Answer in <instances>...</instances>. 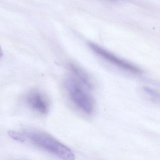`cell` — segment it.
Segmentation results:
<instances>
[{"mask_svg":"<svg viewBox=\"0 0 160 160\" xmlns=\"http://www.w3.org/2000/svg\"><path fill=\"white\" fill-rule=\"evenodd\" d=\"M21 133L24 142L28 139L33 145L63 160L75 159L71 149L48 134L37 130H28Z\"/></svg>","mask_w":160,"mask_h":160,"instance_id":"6da1fadb","label":"cell"},{"mask_svg":"<svg viewBox=\"0 0 160 160\" xmlns=\"http://www.w3.org/2000/svg\"><path fill=\"white\" fill-rule=\"evenodd\" d=\"M65 85L69 97L74 104L84 113L92 114L94 109V101L86 89L87 87L73 77L67 78Z\"/></svg>","mask_w":160,"mask_h":160,"instance_id":"7a4b0ae2","label":"cell"},{"mask_svg":"<svg viewBox=\"0 0 160 160\" xmlns=\"http://www.w3.org/2000/svg\"><path fill=\"white\" fill-rule=\"evenodd\" d=\"M88 46L95 54L117 67L134 74H141L142 73V70L140 68L120 58L98 45L90 42L88 44Z\"/></svg>","mask_w":160,"mask_h":160,"instance_id":"3957f363","label":"cell"},{"mask_svg":"<svg viewBox=\"0 0 160 160\" xmlns=\"http://www.w3.org/2000/svg\"><path fill=\"white\" fill-rule=\"evenodd\" d=\"M26 100L28 105L35 111L42 114L48 113L49 102L46 97L40 92H31L27 95Z\"/></svg>","mask_w":160,"mask_h":160,"instance_id":"277c9868","label":"cell"},{"mask_svg":"<svg viewBox=\"0 0 160 160\" xmlns=\"http://www.w3.org/2000/svg\"><path fill=\"white\" fill-rule=\"evenodd\" d=\"M69 67L71 72L74 75L75 77L78 81L82 83L88 89H92L93 88L94 86L93 82L89 76L84 70L74 63H70Z\"/></svg>","mask_w":160,"mask_h":160,"instance_id":"5b68a950","label":"cell"},{"mask_svg":"<svg viewBox=\"0 0 160 160\" xmlns=\"http://www.w3.org/2000/svg\"><path fill=\"white\" fill-rule=\"evenodd\" d=\"M143 90L147 95L149 96L153 100H157V99H159V93L155 90L148 87H144L143 88Z\"/></svg>","mask_w":160,"mask_h":160,"instance_id":"8992f818","label":"cell"},{"mask_svg":"<svg viewBox=\"0 0 160 160\" xmlns=\"http://www.w3.org/2000/svg\"><path fill=\"white\" fill-rule=\"evenodd\" d=\"M3 56V51H2V49L0 47V58H1Z\"/></svg>","mask_w":160,"mask_h":160,"instance_id":"52a82bcc","label":"cell"}]
</instances>
